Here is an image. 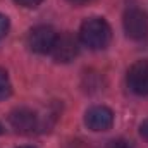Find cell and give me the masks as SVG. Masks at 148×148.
I'll return each instance as SVG.
<instances>
[{
    "label": "cell",
    "mask_w": 148,
    "mask_h": 148,
    "mask_svg": "<svg viewBox=\"0 0 148 148\" xmlns=\"http://www.w3.org/2000/svg\"><path fill=\"white\" fill-rule=\"evenodd\" d=\"M17 5L21 7H26V9H33V7H38L43 0H14Z\"/></svg>",
    "instance_id": "8fae6325"
},
{
    "label": "cell",
    "mask_w": 148,
    "mask_h": 148,
    "mask_svg": "<svg viewBox=\"0 0 148 148\" xmlns=\"http://www.w3.org/2000/svg\"><path fill=\"white\" fill-rule=\"evenodd\" d=\"M9 28H10V23H9V17L0 14V40L9 33Z\"/></svg>",
    "instance_id": "30bf717a"
},
{
    "label": "cell",
    "mask_w": 148,
    "mask_h": 148,
    "mask_svg": "<svg viewBox=\"0 0 148 148\" xmlns=\"http://www.w3.org/2000/svg\"><path fill=\"white\" fill-rule=\"evenodd\" d=\"M140 134H141V136L148 141V119H147V121H143V124L140 126Z\"/></svg>",
    "instance_id": "7c38bea8"
},
{
    "label": "cell",
    "mask_w": 148,
    "mask_h": 148,
    "mask_svg": "<svg viewBox=\"0 0 148 148\" xmlns=\"http://www.w3.org/2000/svg\"><path fill=\"white\" fill-rule=\"evenodd\" d=\"M12 93V84H10V79H9V74L5 69L0 67V100H5L9 98Z\"/></svg>",
    "instance_id": "ba28073f"
},
{
    "label": "cell",
    "mask_w": 148,
    "mask_h": 148,
    "mask_svg": "<svg viewBox=\"0 0 148 148\" xmlns=\"http://www.w3.org/2000/svg\"><path fill=\"white\" fill-rule=\"evenodd\" d=\"M2 133H3V127H2V124H0V134H2Z\"/></svg>",
    "instance_id": "5bb4252c"
},
{
    "label": "cell",
    "mask_w": 148,
    "mask_h": 148,
    "mask_svg": "<svg viewBox=\"0 0 148 148\" xmlns=\"http://www.w3.org/2000/svg\"><path fill=\"white\" fill-rule=\"evenodd\" d=\"M100 148H133V147H131L129 141H126V140H122V138H117V140H109V141H105Z\"/></svg>",
    "instance_id": "9c48e42d"
},
{
    "label": "cell",
    "mask_w": 148,
    "mask_h": 148,
    "mask_svg": "<svg viewBox=\"0 0 148 148\" xmlns=\"http://www.w3.org/2000/svg\"><path fill=\"white\" fill-rule=\"evenodd\" d=\"M9 122L10 126L21 133V134H31L38 127V115L31 109L21 107V109H14L9 115Z\"/></svg>",
    "instance_id": "52a82bcc"
},
{
    "label": "cell",
    "mask_w": 148,
    "mask_h": 148,
    "mask_svg": "<svg viewBox=\"0 0 148 148\" xmlns=\"http://www.w3.org/2000/svg\"><path fill=\"white\" fill-rule=\"evenodd\" d=\"M127 86L140 97L148 95V60H138L127 69Z\"/></svg>",
    "instance_id": "5b68a950"
},
{
    "label": "cell",
    "mask_w": 148,
    "mask_h": 148,
    "mask_svg": "<svg viewBox=\"0 0 148 148\" xmlns=\"http://www.w3.org/2000/svg\"><path fill=\"white\" fill-rule=\"evenodd\" d=\"M19 148H35V147H19Z\"/></svg>",
    "instance_id": "9a60e30c"
},
{
    "label": "cell",
    "mask_w": 148,
    "mask_h": 148,
    "mask_svg": "<svg viewBox=\"0 0 148 148\" xmlns=\"http://www.w3.org/2000/svg\"><path fill=\"white\" fill-rule=\"evenodd\" d=\"M79 38H76L73 33H60V35H57L55 38V43H53V47H52V57L57 60V62H60V64H67V62H71L74 60L76 57H77V53H79Z\"/></svg>",
    "instance_id": "3957f363"
},
{
    "label": "cell",
    "mask_w": 148,
    "mask_h": 148,
    "mask_svg": "<svg viewBox=\"0 0 148 148\" xmlns=\"http://www.w3.org/2000/svg\"><path fill=\"white\" fill-rule=\"evenodd\" d=\"M124 31L131 40L143 41L148 38V14L138 7H131L126 10L124 19Z\"/></svg>",
    "instance_id": "7a4b0ae2"
},
{
    "label": "cell",
    "mask_w": 148,
    "mask_h": 148,
    "mask_svg": "<svg viewBox=\"0 0 148 148\" xmlns=\"http://www.w3.org/2000/svg\"><path fill=\"white\" fill-rule=\"evenodd\" d=\"M67 2H71L73 5H77V7H81V5H88V3H91L93 0H67Z\"/></svg>",
    "instance_id": "4fadbf2b"
},
{
    "label": "cell",
    "mask_w": 148,
    "mask_h": 148,
    "mask_svg": "<svg viewBox=\"0 0 148 148\" xmlns=\"http://www.w3.org/2000/svg\"><path fill=\"white\" fill-rule=\"evenodd\" d=\"M55 38H57V33L52 26L40 24V26H35L28 33L26 43H28L29 50L35 53H50L52 47L55 43Z\"/></svg>",
    "instance_id": "277c9868"
},
{
    "label": "cell",
    "mask_w": 148,
    "mask_h": 148,
    "mask_svg": "<svg viewBox=\"0 0 148 148\" xmlns=\"http://www.w3.org/2000/svg\"><path fill=\"white\" fill-rule=\"evenodd\" d=\"M84 124L88 126V129L100 133V131H109L114 124V112L105 107V105H95L91 109H88L84 115Z\"/></svg>",
    "instance_id": "8992f818"
},
{
    "label": "cell",
    "mask_w": 148,
    "mask_h": 148,
    "mask_svg": "<svg viewBox=\"0 0 148 148\" xmlns=\"http://www.w3.org/2000/svg\"><path fill=\"white\" fill-rule=\"evenodd\" d=\"M112 40L110 24L103 17H90L79 28V41L90 50H102Z\"/></svg>",
    "instance_id": "6da1fadb"
}]
</instances>
